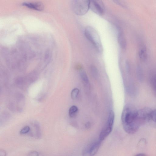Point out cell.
<instances>
[{
  "mask_svg": "<svg viewBox=\"0 0 156 156\" xmlns=\"http://www.w3.org/2000/svg\"><path fill=\"white\" fill-rule=\"evenodd\" d=\"M23 5L38 11L42 10L44 8L43 5L39 2H24L23 3Z\"/></svg>",
  "mask_w": 156,
  "mask_h": 156,
  "instance_id": "obj_7",
  "label": "cell"
},
{
  "mask_svg": "<svg viewBox=\"0 0 156 156\" xmlns=\"http://www.w3.org/2000/svg\"><path fill=\"white\" fill-rule=\"evenodd\" d=\"M136 74L138 79L140 81H142L144 79L143 70L141 66L138 65L136 68Z\"/></svg>",
  "mask_w": 156,
  "mask_h": 156,
  "instance_id": "obj_12",
  "label": "cell"
},
{
  "mask_svg": "<svg viewBox=\"0 0 156 156\" xmlns=\"http://www.w3.org/2000/svg\"><path fill=\"white\" fill-rule=\"evenodd\" d=\"M30 130V127L27 126L24 127L20 131V133L21 134H24L28 132Z\"/></svg>",
  "mask_w": 156,
  "mask_h": 156,
  "instance_id": "obj_17",
  "label": "cell"
},
{
  "mask_svg": "<svg viewBox=\"0 0 156 156\" xmlns=\"http://www.w3.org/2000/svg\"><path fill=\"white\" fill-rule=\"evenodd\" d=\"M86 127L87 128L89 126H90V124H89V123H87V124L86 125Z\"/></svg>",
  "mask_w": 156,
  "mask_h": 156,
  "instance_id": "obj_20",
  "label": "cell"
},
{
  "mask_svg": "<svg viewBox=\"0 0 156 156\" xmlns=\"http://www.w3.org/2000/svg\"><path fill=\"white\" fill-rule=\"evenodd\" d=\"M90 70L93 77L95 79H97L98 75L97 68L94 66L91 65L90 67Z\"/></svg>",
  "mask_w": 156,
  "mask_h": 156,
  "instance_id": "obj_14",
  "label": "cell"
},
{
  "mask_svg": "<svg viewBox=\"0 0 156 156\" xmlns=\"http://www.w3.org/2000/svg\"><path fill=\"white\" fill-rule=\"evenodd\" d=\"M84 34L97 50L101 52L102 50V45L99 36L96 31L92 27H87L84 30Z\"/></svg>",
  "mask_w": 156,
  "mask_h": 156,
  "instance_id": "obj_2",
  "label": "cell"
},
{
  "mask_svg": "<svg viewBox=\"0 0 156 156\" xmlns=\"http://www.w3.org/2000/svg\"><path fill=\"white\" fill-rule=\"evenodd\" d=\"M90 0H73L72 7L76 15L82 16L88 12L89 8Z\"/></svg>",
  "mask_w": 156,
  "mask_h": 156,
  "instance_id": "obj_3",
  "label": "cell"
},
{
  "mask_svg": "<svg viewBox=\"0 0 156 156\" xmlns=\"http://www.w3.org/2000/svg\"><path fill=\"white\" fill-rule=\"evenodd\" d=\"M121 121L125 131L129 134L135 133L142 125L139 110L131 105H126L121 115Z\"/></svg>",
  "mask_w": 156,
  "mask_h": 156,
  "instance_id": "obj_1",
  "label": "cell"
},
{
  "mask_svg": "<svg viewBox=\"0 0 156 156\" xmlns=\"http://www.w3.org/2000/svg\"><path fill=\"white\" fill-rule=\"evenodd\" d=\"M80 77L83 81L85 83L87 84L89 82V80L86 72L84 71H82L80 73Z\"/></svg>",
  "mask_w": 156,
  "mask_h": 156,
  "instance_id": "obj_15",
  "label": "cell"
},
{
  "mask_svg": "<svg viewBox=\"0 0 156 156\" xmlns=\"http://www.w3.org/2000/svg\"><path fill=\"white\" fill-rule=\"evenodd\" d=\"M117 4L122 7H125V5L123 0H112Z\"/></svg>",
  "mask_w": 156,
  "mask_h": 156,
  "instance_id": "obj_18",
  "label": "cell"
},
{
  "mask_svg": "<svg viewBox=\"0 0 156 156\" xmlns=\"http://www.w3.org/2000/svg\"><path fill=\"white\" fill-rule=\"evenodd\" d=\"M154 95L155 96V97H156V93L154 94Z\"/></svg>",
  "mask_w": 156,
  "mask_h": 156,
  "instance_id": "obj_22",
  "label": "cell"
},
{
  "mask_svg": "<svg viewBox=\"0 0 156 156\" xmlns=\"http://www.w3.org/2000/svg\"><path fill=\"white\" fill-rule=\"evenodd\" d=\"M136 155H140V156L145 155V154H142V153H141V154H137Z\"/></svg>",
  "mask_w": 156,
  "mask_h": 156,
  "instance_id": "obj_21",
  "label": "cell"
},
{
  "mask_svg": "<svg viewBox=\"0 0 156 156\" xmlns=\"http://www.w3.org/2000/svg\"><path fill=\"white\" fill-rule=\"evenodd\" d=\"M138 55L140 59L143 61H145L147 59V48L144 44H141L140 46Z\"/></svg>",
  "mask_w": 156,
  "mask_h": 156,
  "instance_id": "obj_8",
  "label": "cell"
},
{
  "mask_svg": "<svg viewBox=\"0 0 156 156\" xmlns=\"http://www.w3.org/2000/svg\"><path fill=\"white\" fill-rule=\"evenodd\" d=\"M147 125L156 128V108L151 109Z\"/></svg>",
  "mask_w": 156,
  "mask_h": 156,
  "instance_id": "obj_9",
  "label": "cell"
},
{
  "mask_svg": "<svg viewBox=\"0 0 156 156\" xmlns=\"http://www.w3.org/2000/svg\"><path fill=\"white\" fill-rule=\"evenodd\" d=\"M89 8L99 15H103L105 11V6L101 0H90Z\"/></svg>",
  "mask_w": 156,
  "mask_h": 156,
  "instance_id": "obj_5",
  "label": "cell"
},
{
  "mask_svg": "<svg viewBox=\"0 0 156 156\" xmlns=\"http://www.w3.org/2000/svg\"><path fill=\"white\" fill-rule=\"evenodd\" d=\"M118 31V40L121 48L125 49L126 47V41L123 32L120 27H116Z\"/></svg>",
  "mask_w": 156,
  "mask_h": 156,
  "instance_id": "obj_6",
  "label": "cell"
},
{
  "mask_svg": "<svg viewBox=\"0 0 156 156\" xmlns=\"http://www.w3.org/2000/svg\"><path fill=\"white\" fill-rule=\"evenodd\" d=\"M79 93V90L77 88L73 89L71 93V97L73 99H76Z\"/></svg>",
  "mask_w": 156,
  "mask_h": 156,
  "instance_id": "obj_16",
  "label": "cell"
},
{
  "mask_svg": "<svg viewBox=\"0 0 156 156\" xmlns=\"http://www.w3.org/2000/svg\"><path fill=\"white\" fill-rule=\"evenodd\" d=\"M78 112L77 107L73 105L70 107L69 110V114L71 117H74L76 116Z\"/></svg>",
  "mask_w": 156,
  "mask_h": 156,
  "instance_id": "obj_13",
  "label": "cell"
},
{
  "mask_svg": "<svg viewBox=\"0 0 156 156\" xmlns=\"http://www.w3.org/2000/svg\"><path fill=\"white\" fill-rule=\"evenodd\" d=\"M29 155L30 156H38V153L35 151H33L32 152H30L29 154Z\"/></svg>",
  "mask_w": 156,
  "mask_h": 156,
  "instance_id": "obj_19",
  "label": "cell"
},
{
  "mask_svg": "<svg viewBox=\"0 0 156 156\" xmlns=\"http://www.w3.org/2000/svg\"><path fill=\"white\" fill-rule=\"evenodd\" d=\"M150 82L154 94L156 93V71H154L151 74Z\"/></svg>",
  "mask_w": 156,
  "mask_h": 156,
  "instance_id": "obj_10",
  "label": "cell"
},
{
  "mask_svg": "<svg viewBox=\"0 0 156 156\" xmlns=\"http://www.w3.org/2000/svg\"><path fill=\"white\" fill-rule=\"evenodd\" d=\"M101 142L99 140L92 146L89 150L90 155H94L97 153L100 147Z\"/></svg>",
  "mask_w": 156,
  "mask_h": 156,
  "instance_id": "obj_11",
  "label": "cell"
},
{
  "mask_svg": "<svg viewBox=\"0 0 156 156\" xmlns=\"http://www.w3.org/2000/svg\"><path fill=\"white\" fill-rule=\"evenodd\" d=\"M115 118L114 113L113 111L109 112L108 121L99 135V140L102 141L111 132Z\"/></svg>",
  "mask_w": 156,
  "mask_h": 156,
  "instance_id": "obj_4",
  "label": "cell"
}]
</instances>
